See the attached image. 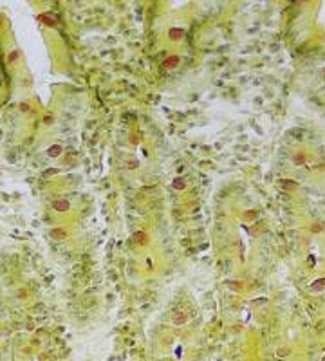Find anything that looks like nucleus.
Segmentation results:
<instances>
[{
    "mask_svg": "<svg viewBox=\"0 0 325 361\" xmlns=\"http://www.w3.org/2000/svg\"><path fill=\"white\" fill-rule=\"evenodd\" d=\"M168 36H170L172 40H181V38L184 36V31H182V29H175V27H174V29H170V31H168Z\"/></svg>",
    "mask_w": 325,
    "mask_h": 361,
    "instance_id": "39448f33",
    "label": "nucleus"
},
{
    "mask_svg": "<svg viewBox=\"0 0 325 361\" xmlns=\"http://www.w3.org/2000/svg\"><path fill=\"white\" fill-rule=\"evenodd\" d=\"M144 237H146L144 233H141V231H137V233H134V237H132V238H134V240H136L137 244H143V242H144Z\"/></svg>",
    "mask_w": 325,
    "mask_h": 361,
    "instance_id": "1a4fd4ad",
    "label": "nucleus"
},
{
    "mask_svg": "<svg viewBox=\"0 0 325 361\" xmlns=\"http://www.w3.org/2000/svg\"><path fill=\"white\" fill-rule=\"evenodd\" d=\"M174 188H177V190H184V182H182V179H175V180H174Z\"/></svg>",
    "mask_w": 325,
    "mask_h": 361,
    "instance_id": "9b49d317",
    "label": "nucleus"
},
{
    "mask_svg": "<svg viewBox=\"0 0 325 361\" xmlns=\"http://www.w3.org/2000/svg\"><path fill=\"white\" fill-rule=\"evenodd\" d=\"M16 56H18V52H13V54H11V56H9V60H11V62H13V60H16Z\"/></svg>",
    "mask_w": 325,
    "mask_h": 361,
    "instance_id": "ddd939ff",
    "label": "nucleus"
},
{
    "mask_svg": "<svg viewBox=\"0 0 325 361\" xmlns=\"http://www.w3.org/2000/svg\"><path fill=\"white\" fill-rule=\"evenodd\" d=\"M325 287V278H320V280H316L313 285H311V289L313 291H320V289H323Z\"/></svg>",
    "mask_w": 325,
    "mask_h": 361,
    "instance_id": "6e6552de",
    "label": "nucleus"
},
{
    "mask_svg": "<svg viewBox=\"0 0 325 361\" xmlns=\"http://www.w3.org/2000/svg\"><path fill=\"white\" fill-rule=\"evenodd\" d=\"M186 320H188V316H186L184 312H177V314H174V323H175V325H184V323H186Z\"/></svg>",
    "mask_w": 325,
    "mask_h": 361,
    "instance_id": "423d86ee",
    "label": "nucleus"
},
{
    "mask_svg": "<svg viewBox=\"0 0 325 361\" xmlns=\"http://www.w3.org/2000/svg\"><path fill=\"white\" fill-rule=\"evenodd\" d=\"M40 20H42L45 25H49V27L56 25V18H54L52 15H42V16H40Z\"/></svg>",
    "mask_w": 325,
    "mask_h": 361,
    "instance_id": "7ed1b4c3",
    "label": "nucleus"
},
{
    "mask_svg": "<svg viewBox=\"0 0 325 361\" xmlns=\"http://www.w3.org/2000/svg\"><path fill=\"white\" fill-rule=\"evenodd\" d=\"M52 208H54L56 211H67V210H69V202L60 199V201H54V202H52Z\"/></svg>",
    "mask_w": 325,
    "mask_h": 361,
    "instance_id": "f257e3e1",
    "label": "nucleus"
},
{
    "mask_svg": "<svg viewBox=\"0 0 325 361\" xmlns=\"http://www.w3.org/2000/svg\"><path fill=\"white\" fill-rule=\"evenodd\" d=\"M54 238H63L65 237V231L63 229H52V233H51Z\"/></svg>",
    "mask_w": 325,
    "mask_h": 361,
    "instance_id": "9d476101",
    "label": "nucleus"
},
{
    "mask_svg": "<svg viewBox=\"0 0 325 361\" xmlns=\"http://www.w3.org/2000/svg\"><path fill=\"white\" fill-rule=\"evenodd\" d=\"M60 154H62V146H60V144H52V146L47 150V155H49V157H58Z\"/></svg>",
    "mask_w": 325,
    "mask_h": 361,
    "instance_id": "20e7f679",
    "label": "nucleus"
},
{
    "mask_svg": "<svg viewBox=\"0 0 325 361\" xmlns=\"http://www.w3.org/2000/svg\"><path fill=\"white\" fill-rule=\"evenodd\" d=\"M280 186H282L284 190H296V186H298V184H296L294 180H291V179H284L282 182H280Z\"/></svg>",
    "mask_w": 325,
    "mask_h": 361,
    "instance_id": "0eeeda50",
    "label": "nucleus"
},
{
    "mask_svg": "<svg viewBox=\"0 0 325 361\" xmlns=\"http://www.w3.org/2000/svg\"><path fill=\"white\" fill-rule=\"evenodd\" d=\"M166 69H172V67H175V65H179V56H168L166 60H164V63H163Z\"/></svg>",
    "mask_w": 325,
    "mask_h": 361,
    "instance_id": "f03ea898",
    "label": "nucleus"
},
{
    "mask_svg": "<svg viewBox=\"0 0 325 361\" xmlns=\"http://www.w3.org/2000/svg\"><path fill=\"white\" fill-rule=\"evenodd\" d=\"M294 163H298V164H302V163H303V155H302V154H298V155L294 157Z\"/></svg>",
    "mask_w": 325,
    "mask_h": 361,
    "instance_id": "f8f14e48",
    "label": "nucleus"
}]
</instances>
